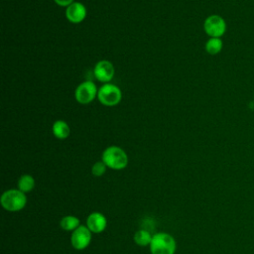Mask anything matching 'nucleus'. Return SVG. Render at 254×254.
Instances as JSON below:
<instances>
[{
	"mask_svg": "<svg viewBox=\"0 0 254 254\" xmlns=\"http://www.w3.org/2000/svg\"><path fill=\"white\" fill-rule=\"evenodd\" d=\"M102 162L113 170H122L128 164V157L121 148L110 146L103 151Z\"/></svg>",
	"mask_w": 254,
	"mask_h": 254,
	"instance_id": "1",
	"label": "nucleus"
},
{
	"mask_svg": "<svg viewBox=\"0 0 254 254\" xmlns=\"http://www.w3.org/2000/svg\"><path fill=\"white\" fill-rule=\"evenodd\" d=\"M150 250L152 254H174L176 250V241L168 233H157L152 238Z\"/></svg>",
	"mask_w": 254,
	"mask_h": 254,
	"instance_id": "2",
	"label": "nucleus"
},
{
	"mask_svg": "<svg viewBox=\"0 0 254 254\" xmlns=\"http://www.w3.org/2000/svg\"><path fill=\"white\" fill-rule=\"evenodd\" d=\"M27 198L25 192L20 190H9L5 191L1 196L2 206L9 211H18L26 205Z\"/></svg>",
	"mask_w": 254,
	"mask_h": 254,
	"instance_id": "3",
	"label": "nucleus"
},
{
	"mask_svg": "<svg viewBox=\"0 0 254 254\" xmlns=\"http://www.w3.org/2000/svg\"><path fill=\"white\" fill-rule=\"evenodd\" d=\"M97 97L103 105L114 106L120 102L122 94L118 86L112 83H105L99 88Z\"/></svg>",
	"mask_w": 254,
	"mask_h": 254,
	"instance_id": "4",
	"label": "nucleus"
},
{
	"mask_svg": "<svg viewBox=\"0 0 254 254\" xmlns=\"http://www.w3.org/2000/svg\"><path fill=\"white\" fill-rule=\"evenodd\" d=\"M203 29L210 38H221L226 32V22L219 15H210L205 19Z\"/></svg>",
	"mask_w": 254,
	"mask_h": 254,
	"instance_id": "5",
	"label": "nucleus"
},
{
	"mask_svg": "<svg viewBox=\"0 0 254 254\" xmlns=\"http://www.w3.org/2000/svg\"><path fill=\"white\" fill-rule=\"evenodd\" d=\"M97 92L98 90L95 83H93L91 80H85L76 87L74 96L77 102L81 104H87L95 98Z\"/></svg>",
	"mask_w": 254,
	"mask_h": 254,
	"instance_id": "6",
	"label": "nucleus"
},
{
	"mask_svg": "<svg viewBox=\"0 0 254 254\" xmlns=\"http://www.w3.org/2000/svg\"><path fill=\"white\" fill-rule=\"evenodd\" d=\"M91 240V231L88 227L84 225H79L75 230H73L71 235V245L77 249L82 250L86 248Z\"/></svg>",
	"mask_w": 254,
	"mask_h": 254,
	"instance_id": "7",
	"label": "nucleus"
},
{
	"mask_svg": "<svg viewBox=\"0 0 254 254\" xmlns=\"http://www.w3.org/2000/svg\"><path fill=\"white\" fill-rule=\"evenodd\" d=\"M94 75L101 82H108L114 75L113 64L108 61H99L94 66Z\"/></svg>",
	"mask_w": 254,
	"mask_h": 254,
	"instance_id": "8",
	"label": "nucleus"
},
{
	"mask_svg": "<svg viewBox=\"0 0 254 254\" xmlns=\"http://www.w3.org/2000/svg\"><path fill=\"white\" fill-rule=\"evenodd\" d=\"M65 16L71 23H80L86 17V8L80 2H73L66 7Z\"/></svg>",
	"mask_w": 254,
	"mask_h": 254,
	"instance_id": "9",
	"label": "nucleus"
},
{
	"mask_svg": "<svg viewBox=\"0 0 254 254\" xmlns=\"http://www.w3.org/2000/svg\"><path fill=\"white\" fill-rule=\"evenodd\" d=\"M106 223L105 216L100 212H92L86 219L87 227L91 232L94 233L102 232L106 227Z\"/></svg>",
	"mask_w": 254,
	"mask_h": 254,
	"instance_id": "10",
	"label": "nucleus"
},
{
	"mask_svg": "<svg viewBox=\"0 0 254 254\" xmlns=\"http://www.w3.org/2000/svg\"><path fill=\"white\" fill-rule=\"evenodd\" d=\"M70 129L67 123L64 120H57L53 124V134L56 138L64 140L69 136Z\"/></svg>",
	"mask_w": 254,
	"mask_h": 254,
	"instance_id": "11",
	"label": "nucleus"
},
{
	"mask_svg": "<svg viewBox=\"0 0 254 254\" xmlns=\"http://www.w3.org/2000/svg\"><path fill=\"white\" fill-rule=\"evenodd\" d=\"M223 47L222 40L220 38H209L205 43V51L209 55H217L221 52Z\"/></svg>",
	"mask_w": 254,
	"mask_h": 254,
	"instance_id": "12",
	"label": "nucleus"
},
{
	"mask_svg": "<svg viewBox=\"0 0 254 254\" xmlns=\"http://www.w3.org/2000/svg\"><path fill=\"white\" fill-rule=\"evenodd\" d=\"M18 187L21 191L29 192L35 187V180L30 175H23L18 181Z\"/></svg>",
	"mask_w": 254,
	"mask_h": 254,
	"instance_id": "13",
	"label": "nucleus"
},
{
	"mask_svg": "<svg viewBox=\"0 0 254 254\" xmlns=\"http://www.w3.org/2000/svg\"><path fill=\"white\" fill-rule=\"evenodd\" d=\"M60 224H61V227L64 230H66V231L75 230L79 226V219L77 217H75V216L67 215V216H64L61 220Z\"/></svg>",
	"mask_w": 254,
	"mask_h": 254,
	"instance_id": "14",
	"label": "nucleus"
},
{
	"mask_svg": "<svg viewBox=\"0 0 254 254\" xmlns=\"http://www.w3.org/2000/svg\"><path fill=\"white\" fill-rule=\"evenodd\" d=\"M151 234L146 230H138L134 235L135 242L140 246H146L151 243L152 241Z\"/></svg>",
	"mask_w": 254,
	"mask_h": 254,
	"instance_id": "15",
	"label": "nucleus"
},
{
	"mask_svg": "<svg viewBox=\"0 0 254 254\" xmlns=\"http://www.w3.org/2000/svg\"><path fill=\"white\" fill-rule=\"evenodd\" d=\"M106 167H107V166H106L103 162H96V163L92 166V169H91L92 175L95 176V177H100V176H102V175L105 173Z\"/></svg>",
	"mask_w": 254,
	"mask_h": 254,
	"instance_id": "16",
	"label": "nucleus"
},
{
	"mask_svg": "<svg viewBox=\"0 0 254 254\" xmlns=\"http://www.w3.org/2000/svg\"><path fill=\"white\" fill-rule=\"evenodd\" d=\"M59 6H69L71 3H73V0H54Z\"/></svg>",
	"mask_w": 254,
	"mask_h": 254,
	"instance_id": "17",
	"label": "nucleus"
}]
</instances>
